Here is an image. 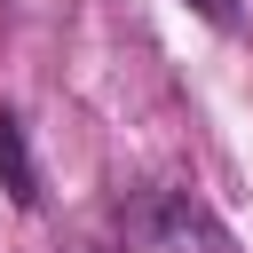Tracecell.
I'll return each mask as SVG.
<instances>
[{
	"label": "cell",
	"mask_w": 253,
	"mask_h": 253,
	"mask_svg": "<svg viewBox=\"0 0 253 253\" xmlns=\"http://www.w3.org/2000/svg\"><path fill=\"white\" fill-rule=\"evenodd\" d=\"M0 190L16 206H40V166H32V142H24V119L0 111Z\"/></svg>",
	"instance_id": "obj_1"
},
{
	"label": "cell",
	"mask_w": 253,
	"mask_h": 253,
	"mask_svg": "<svg viewBox=\"0 0 253 253\" xmlns=\"http://www.w3.org/2000/svg\"><path fill=\"white\" fill-rule=\"evenodd\" d=\"M190 8H198L213 32H237V24H245V8H237V0H190Z\"/></svg>",
	"instance_id": "obj_2"
}]
</instances>
